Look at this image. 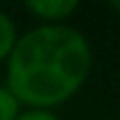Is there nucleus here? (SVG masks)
<instances>
[{"mask_svg": "<svg viewBox=\"0 0 120 120\" xmlns=\"http://www.w3.org/2000/svg\"><path fill=\"white\" fill-rule=\"evenodd\" d=\"M110 8L115 10V12H120V0H115V3H110Z\"/></svg>", "mask_w": 120, "mask_h": 120, "instance_id": "nucleus-6", "label": "nucleus"}, {"mask_svg": "<svg viewBox=\"0 0 120 120\" xmlns=\"http://www.w3.org/2000/svg\"><path fill=\"white\" fill-rule=\"evenodd\" d=\"M25 10L39 25H66V20L79 10L76 0H30L25 3Z\"/></svg>", "mask_w": 120, "mask_h": 120, "instance_id": "nucleus-2", "label": "nucleus"}, {"mask_svg": "<svg viewBox=\"0 0 120 120\" xmlns=\"http://www.w3.org/2000/svg\"><path fill=\"white\" fill-rule=\"evenodd\" d=\"M93 71V47L71 25H34L17 37L5 86L22 108L56 110L81 93Z\"/></svg>", "mask_w": 120, "mask_h": 120, "instance_id": "nucleus-1", "label": "nucleus"}, {"mask_svg": "<svg viewBox=\"0 0 120 120\" xmlns=\"http://www.w3.org/2000/svg\"><path fill=\"white\" fill-rule=\"evenodd\" d=\"M17 120H61L54 110H42V108H22Z\"/></svg>", "mask_w": 120, "mask_h": 120, "instance_id": "nucleus-5", "label": "nucleus"}, {"mask_svg": "<svg viewBox=\"0 0 120 120\" xmlns=\"http://www.w3.org/2000/svg\"><path fill=\"white\" fill-rule=\"evenodd\" d=\"M108 120H120V118H108Z\"/></svg>", "mask_w": 120, "mask_h": 120, "instance_id": "nucleus-7", "label": "nucleus"}, {"mask_svg": "<svg viewBox=\"0 0 120 120\" xmlns=\"http://www.w3.org/2000/svg\"><path fill=\"white\" fill-rule=\"evenodd\" d=\"M20 32H17V25H15V20L10 17L5 10H0V64L8 61L10 52H12L15 42H17Z\"/></svg>", "mask_w": 120, "mask_h": 120, "instance_id": "nucleus-3", "label": "nucleus"}, {"mask_svg": "<svg viewBox=\"0 0 120 120\" xmlns=\"http://www.w3.org/2000/svg\"><path fill=\"white\" fill-rule=\"evenodd\" d=\"M20 113H22L20 101L5 83H0V120H17Z\"/></svg>", "mask_w": 120, "mask_h": 120, "instance_id": "nucleus-4", "label": "nucleus"}]
</instances>
